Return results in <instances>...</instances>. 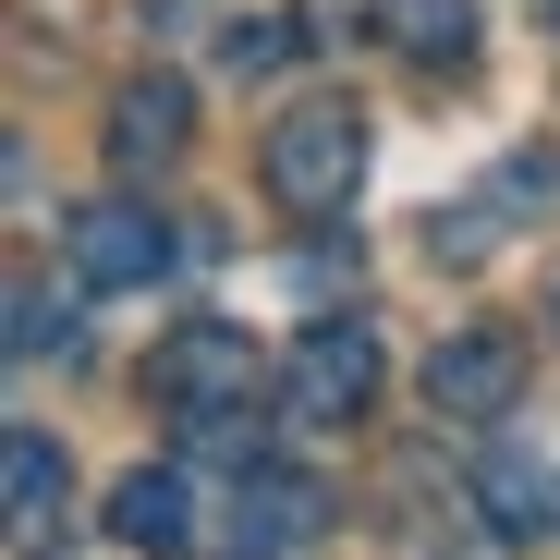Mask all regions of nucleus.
Listing matches in <instances>:
<instances>
[{
    "mask_svg": "<svg viewBox=\"0 0 560 560\" xmlns=\"http://www.w3.org/2000/svg\"><path fill=\"white\" fill-rule=\"evenodd\" d=\"M61 256H73L85 293H147V280L171 268V220L135 208V196H98V208H73V220H61Z\"/></svg>",
    "mask_w": 560,
    "mask_h": 560,
    "instance_id": "20e7f679",
    "label": "nucleus"
},
{
    "mask_svg": "<svg viewBox=\"0 0 560 560\" xmlns=\"http://www.w3.org/2000/svg\"><path fill=\"white\" fill-rule=\"evenodd\" d=\"M317 25H353L365 37V25H390V0H317Z\"/></svg>",
    "mask_w": 560,
    "mask_h": 560,
    "instance_id": "4468645a",
    "label": "nucleus"
},
{
    "mask_svg": "<svg viewBox=\"0 0 560 560\" xmlns=\"http://www.w3.org/2000/svg\"><path fill=\"white\" fill-rule=\"evenodd\" d=\"M220 61H232L244 85H256V73H293V61H305V25H293V13H244V25L220 37Z\"/></svg>",
    "mask_w": 560,
    "mask_h": 560,
    "instance_id": "f8f14e48",
    "label": "nucleus"
},
{
    "mask_svg": "<svg viewBox=\"0 0 560 560\" xmlns=\"http://www.w3.org/2000/svg\"><path fill=\"white\" fill-rule=\"evenodd\" d=\"M427 402L463 415V427L512 415V402H524V341H512V329H451V341L427 353Z\"/></svg>",
    "mask_w": 560,
    "mask_h": 560,
    "instance_id": "39448f33",
    "label": "nucleus"
},
{
    "mask_svg": "<svg viewBox=\"0 0 560 560\" xmlns=\"http://www.w3.org/2000/svg\"><path fill=\"white\" fill-rule=\"evenodd\" d=\"M147 402L183 415V427H208V415H244L256 402V341L232 317H171L159 353H147Z\"/></svg>",
    "mask_w": 560,
    "mask_h": 560,
    "instance_id": "f03ea898",
    "label": "nucleus"
},
{
    "mask_svg": "<svg viewBox=\"0 0 560 560\" xmlns=\"http://www.w3.org/2000/svg\"><path fill=\"white\" fill-rule=\"evenodd\" d=\"M98 147H110L122 183H147V171H171L183 147H196V98H183L171 73H135L122 98H110V122H98Z\"/></svg>",
    "mask_w": 560,
    "mask_h": 560,
    "instance_id": "423d86ee",
    "label": "nucleus"
},
{
    "mask_svg": "<svg viewBox=\"0 0 560 560\" xmlns=\"http://www.w3.org/2000/svg\"><path fill=\"white\" fill-rule=\"evenodd\" d=\"M232 524H244V548H256V560H268V548H305V536L329 524V488H317V476H280V463H244Z\"/></svg>",
    "mask_w": 560,
    "mask_h": 560,
    "instance_id": "6e6552de",
    "label": "nucleus"
},
{
    "mask_svg": "<svg viewBox=\"0 0 560 560\" xmlns=\"http://www.w3.org/2000/svg\"><path fill=\"white\" fill-rule=\"evenodd\" d=\"M476 500H488V524H500V536H536V524H548V476H536L524 451H488Z\"/></svg>",
    "mask_w": 560,
    "mask_h": 560,
    "instance_id": "9b49d317",
    "label": "nucleus"
},
{
    "mask_svg": "<svg viewBox=\"0 0 560 560\" xmlns=\"http://www.w3.org/2000/svg\"><path fill=\"white\" fill-rule=\"evenodd\" d=\"M256 171H268V196L293 208V220L353 208V171H365V110H353V98H293V110L268 122Z\"/></svg>",
    "mask_w": 560,
    "mask_h": 560,
    "instance_id": "f257e3e1",
    "label": "nucleus"
},
{
    "mask_svg": "<svg viewBox=\"0 0 560 560\" xmlns=\"http://www.w3.org/2000/svg\"><path fill=\"white\" fill-rule=\"evenodd\" d=\"M0 488H13V524H49L61 512V439H37V427H13V451H0Z\"/></svg>",
    "mask_w": 560,
    "mask_h": 560,
    "instance_id": "9d476101",
    "label": "nucleus"
},
{
    "mask_svg": "<svg viewBox=\"0 0 560 560\" xmlns=\"http://www.w3.org/2000/svg\"><path fill=\"white\" fill-rule=\"evenodd\" d=\"M390 37L427 73H463V61H476V0H390Z\"/></svg>",
    "mask_w": 560,
    "mask_h": 560,
    "instance_id": "1a4fd4ad",
    "label": "nucleus"
},
{
    "mask_svg": "<svg viewBox=\"0 0 560 560\" xmlns=\"http://www.w3.org/2000/svg\"><path fill=\"white\" fill-rule=\"evenodd\" d=\"M110 536L147 548V560H183L196 548V476H183V463H135L110 488Z\"/></svg>",
    "mask_w": 560,
    "mask_h": 560,
    "instance_id": "0eeeda50",
    "label": "nucleus"
},
{
    "mask_svg": "<svg viewBox=\"0 0 560 560\" xmlns=\"http://www.w3.org/2000/svg\"><path fill=\"white\" fill-rule=\"evenodd\" d=\"M49 341H73V317H49V280L25 268L13 280V353H49Z\"/></svg>",
    "mask_w": 560,
    "mask_h": 560,
    "instance_id": "ddd939ff",
    "label": "nucleus"
},
{
    "mask_svg": "<svg viewBox=\"0 0 560 560\" xmlns=\"http://www.w3.org/2000/svg\"><path fill=\"white\" fill-rule=\"evenodd\" d=\"M548 341H560V280H548Z\"/></svg>",
    "mask_w": 560,
    "mask_h": 560,
    "instance_id": "2eb2a0df",
    "label": "nucleus"
},
{
    "mask_svg": "<svg viewBox=\"0 0 560 560\" xmlns=\"http://www.w3.org/2000/svg\"><path fill=\"white\" fill-rule=\"evenodd\" d=\"M365 402H378V329H365V317H317L293 353H280V415L353 427Z\"/></svg>",
    "mask_w": 560,
    "mask_h": 560,
    "instance_id": "7ed1b4c3",
    "label": "nucleus"
}]
</instances>
